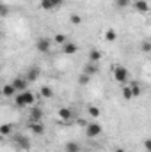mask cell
<instances>
[{
    "instance_id": "8fae6325",
    "label": "cell",
    "mask_w": 151,
    "mask_h": 152,
    "mask_svg": "<svg viewBox=\"0 0 151 152\" xmlns=\"http://www.w3.org/2000/svg\"><path fill=\"white\" fill-rule=\"evenodd\" d=\"M101 58H103V51H101V50H98V48H93V50L89 51V62H94V64H98Z\"/></svg>"
},
{
    "instance_id": "e0dca14e",
    "label": "cell",
    "mask_w": 151,
    "mask_h": 152,
    "mask_svg": "<svg viewBox=\"0 0 151 152\" xmlns=\"http://www.w3.org/2000/svg\"><path fill=\"white\" fill-rule=\"evenodd\" d=\"M84 73H85V75H89V76L96 75V73H98V64H94V62H89V64L84 67Z\"/></svg>"
},
{
    "instance_id": "9c48e42d",
    "label": "cell",
    "mask_w": 151,
    "mask_h": 152,
    "mask_svg": "<svg viewBox=\"0 0 151 152\" xmlns=\"http://www.w3.org/2000/svg\"><path fill=\"white\" fill-rule=\"evenodd\" d=\"M132 5H133V9H135L137 12H141V14H146V12L150 11V4H148L146 0H133Z\"/></svg>"
},
{
    "instance_id": "52a82bcc",
    "label": "cell",
    "mask_w": 151,
    "mask_h": 152,
    "mask_svg": "<svg viewBox=\"0 0 151 152\" xmlns=\"http://www.w3.org/2000/svg\"><path fill=\"white\" fill-rule=\"evenodd\" d=\"M57 118L62 120V122H70V120H73V110L68 108V106L59 108V110H57Z\"/></svg>"
},
{
    "instance_id": "ffe728a7",
    "label": "cell",
    "mask_w": 151,
    "mask_h": 152,
    "mask_svg": "<svg viewBox=\"0 0 151 152\" xmlns=\"http://www.w3.org/2000/svg\"><path fill=\"white\" fill-rule=\"evenodd\" d=\"M123 97H124L126 101H130V99L133 97V90H132L130 85H124V87H123Z\"/></svg>"
},
{
    "instance_id": "f546056e",
    "label": "cell",
    "mask_w": 151,
    "mask_h": 152,
    "mask_svg": "<svg viewBox=\"0 0 151 152\" xmlns=\"http://www.w3.org/2000/svg\"><path fill=\"white\" fill-rule=\"evenodd\" d=\"M52 4H53L55 7H61V5L64 4V0H52Z\"/></svg>"
},
{
    "instance_id": "7402d4cb",
    "label": "cell",
    "mask_w": 151,
    "mask_h": 152,
    "mask_svg": "<svg viewBox=\"0 0 151 152\" xmlns=\"http://www.w3.org/2000/svg\"><path fill=\"white\" fill-rule=\"evenodd\" d=\"M115 37H117V32H115L114 28H107V30H105V41L112 42V41H115Z\"/></svg>"
},
{
    "instance_id": "9a60e30c",
    "label": "cell",
    "mask_w": 151,
    "mask_h": 152,
    "mask_svg": "<svg viewBox=\"0 0 151 152\" xmlns=\"http://www.w3.org/2000/svg\"><path fill=\"white\" fill-rule=\"evenodd\" d=\"M39 94H41V97H44V99L53 97V90H52V87H48V85H43V87L39 88Z\"/></svg>"
},
{
    "instance_id": "8992f818",
    "label": "cell",
    "mask_w": 151,
    "mask_h": 152,
    "mask_svg": "<svg viewBox=\"0 0 151 152\" xmlns=\"http://www.w3.org/2000/svg\"><path fill=\"white\" fill-rule=\"evenodd\" d=\"M44 118V112L38 108V106H30V112H29V122H43Z\"/></svg>"
},
{
    "instance_id": "4316f807",
    "label": "cell",
    "mask_w": 151,
    "mask_h": 152,
    "mask_svg": "<svg viewBox=\"0 0 151 152\" xmlns=\"http://www.w3.org/2000/svg\"><path fill=\"white\" fill-rule=\"evenodd\" d=\"M130 87H132V90H133V97H139V96L142 94V90H141V87H139L137 83H132Z\"/></svg>"
},
{
    "instance_id": "484cf974",
    "label": "cell",
    "mask_w": 151,
    "mask_h": 152,
    "mask_svg": "<svg viewBox=\"0 0 151 152\" xmlns=\"http://www.w3.org/2000/svg\"><path fill=\"white\" fill-rule=\"evenodd\" d=\"M130 4H132V0H115V7H119V9H124Z\"/></svg>"
},
{
    "instance_id": "7c38bea8",
    "label": "cell",
    "mask_w": 151,
    "mask_h": 152,
    "mask_svg": "<svg viewBox=\"0 0 151 152\" xmlns=\"http://www.w3.org/2000/svg\"><path fill=\"white\" fill-rule=\"evenodd\" d=\"M78 51V46H76V42H66L64 46H62V53H66V55H73Z\"/></svg>"
},
{
    "instance_id": "3957f363",
    "label": "cell",
    "mask_w": 151,
    "mask_h": 152,
    "mask_svg": "<svg viewBox=\"0 0 151 152\" xmlns=\"http://www.w3.org/2000/svg\"><path fill=\"white\" fill-rule=\"evenodd\" d=\"M13 142H14V147H18L20 151H29L30 149V140L25 134H14Z\"/></svg>"
},
{
    "instance_id": "30bf717a",
    "label": "cell",
    "mask_w": 151,
    "mask_h": 152,
    "mask_svg": "<svg viewBox=\"0 0 151 152\" xmlns=\"http://www.w3.org/2000/svg\"><path fill=\"white\" fill-rule=\"evenodd\" d=\"M29 129H30V133H34L38 136L39 134H44V131H46L43 122H29Z\"/></svg>"
},
{
    "instance_id": "4fadbf2b",
    "label": "cell",
    "mask_w": 151,
    "mask_h": 152,
    "mask_svg": "<svg viewBox=\"0 0 151 152\" xmlns=\"http://www.w3.org/2000/svg\"><path fill=\"white\" fill-rule=\"evenodd\" d=\"M39 75H41V69H39V67H30V69L27 71V76H25V78H27L29 81H36L39 78Z\"/></svg>"
},
{
    "instance_id": "f1b7e54d",
    "label": "cell",
    "mask_w": 151,
    "mask_h": 152,
    "mask_svg": "<svg viewBox=\"0 0 151 152\" xmlns=\"http://www.w3.org/2000/svg\"><path fill=\"white\" fill-rule=\"evenodd\" d=\"M142 147L146 149V152H151V138H148V140H144V143H142Z\"/></svg>"
},
{
    "instance_id": "d6a6232c",
    "label": "cell",
    "mask_w": 151,
    "mask_h": 152,
    "mask_svg": "<svg viewBox=\"0 0 151 152\" xmlns=\"http://www.w3.org/2000/svg\"><path fill=\"white\" fill-rule=\"evenodd\" d=\"M150 23H151V21H150Z\"/></svg>"
},
{
    "instance_id": "d6986e66",
    "label": "cell",
    "mask_w": 151,
    "mask_h": 152,
    "mask_svg": "<svg viewBox=\"0 0 151 152\" xmlns=\"http://www.w3.org/2000/svg\"><path fill=\"white\" fill-rule=\"evenodd\" d=\"M64 151L66 152H80V145L76 142H68L66 147H64Z\"/></svg>"
},
{
    "instance_id": "4dcf8cb0",
    "label": "cell",
    "mask_w": 151,
    "mask_h": 152,
    "mask_svg": "<svg viewBox=\"0 0 151 152\" xmlns=\"http://www.w3.org/2000/svg\"><path fill=\"white\" fill-rule=\"evenodd\" d=\"M5 14H7V7L4 5V7H2V16H5Z\"/></svg>"
},
{
    "instance_id": "277c9868",
    "label": "cell",
    "mask_w": 151,
    "mask_h": 152,
    "mask_svg": "<svg viewBox=\"0 0 151 152\" xmlns=\"http://www.w3.org/2000/svg\"><path fill=\"white\" fill-rule=\"evenodd\" d=\"M101 133H103V127H101V124H98V122H89L87 127H85V134H87L89 138H96V136H100Z\"/></svg>"
},
{
    "instance_id": "83f0119b",
    "label": "cell",
    "mask_w": 151,
    "mask_h": 152,
    "mask_svg": "<svg viewBox=\"0 0 151 152\" xmlns=\"http://www.w3.org/2000/svg\"><path fill=\"white\" fill-rule=\"evenodd\" d=\"M141 50H142L144 53H151V42H150V41L141 42Z\"/></svg>"
},
{
    "instance_id": "1f68e13d",
    "label": "cell",
    "mask_w": 151,
    "mask_h": 152,
    "mask_svg": "<svg viewBox=\"0 0 151 152\" xmlns=\"http://www.w3.org/2000/svg\"><path fill=\"white\" fill-rule=\"evenodd\" d=\"M114 152H124V149H121V147H115V149H114Z\"/></svg>"
},
{
    "instance_id": "2e32d148",
    "label": "cell",
    "mask_w": 151,
    "mask_h": 152,
    "mask_svg": "<svg viewBox=\"0 0 151 152\" xmlns=\"http://www.w3.org/2000/svg\"><path fill=\"white\" fill-rule=\"evenodd\" d=\"M87 113H89L91 118H98V117L101 115V110H100L98 106H94V104H89V106H87Z\"/></svg>"
},
{
    "instance_id": "ac0fdd59",
    "label": "cell",
    "mask_w": 151,
    "mask_h": 152,
    "mask_svg": "<svg viewBox=\"0 0 151 152\" xmlns=\"http://www.w3.org/2000/svg\"><path fill=\"white\" fill-rule=\"evenodd\" d=\"M39 7H41L43 11H52V9H55V5L52 4V0H39Z\"/></svg>"
},
{
    "instance_id": "6da1fadb",
    "label": "cell",
    "mask_w": 151,
    "mask_h": 152,
    "mask_svg": "<svg viewBox=\"0 0 151 152\" xmlns=\"http://www.w3.org/2000/svg\"><path fill=\"white\" fill-rule=\"evenodd\" d=\"M14 104L18 108H25V106H34L36 104V97L30 90H23V92H18L14 96Z\"/></svg>"
},
{
    "instance_id": "ba28073f",
    "label": "cell",
    "mask_w": 151,
    "mask_h": 152,
    "mask_svg": "<svg viewBox=\"0 0 151 152\" xmlns=\"http://www.w3.org/2000/svg\"><path fill=\"white\" fill-rule=\"evenodd\" d=\"M50 46H52V41L48 37H39L38 42H36V50L41 51V53H48L50 51Z\"/></svg>"
},
{
    "instance_id": "cb8c5ba5",
    "label": "cell",
    "mask_w": 151,
    "mask_h": 152,
    "mask_svg": "<svg viewBox=\"0 0 151 152\" xmlns=\"http://www.w3.org/2000/svg\"><path fill=\"white\" fill-rule=\"evenodd\" d=\"M89 81H91V76H89V75L82 73V75L78 76V83H80V85H87Z\"/></svg>"
},
{
    "instance_id": "5bb4252c",
    "label": "cell",
    "mask_w": 151,
    "mask_h": 152,
    "mask_svg": "<svg viewBox=\"0 0 151 152\" xmlns=\"http://www.w3.org/2000/svg\"><path fill=\"white\" fill-rule=\"evenodd\" d=\"M2 94H4L5 97H14V96H16V88H14L11 83H7V85H4V88H2Z\"/></svg>"
},
{
    "instance_id": "44dd1931",
    "label": "cell",
    "mask_w": 151,
    "mask_h": 152,
    "mask_svg": "<svg viewBox=\"0 0 151 152\" xmlns=\"http://www.w3.org/2000/svg\"><path fill=\"white\" fill-rule=\"evenodd\" d=\"M11 133H13V126L11 124H2L0 126V134L2 136H9Z\"/></svg>"
},
{
    "instance_id": "7a4b0ae2",
    "label": "cell",
    "mask_w": 151,
    "mask_h": 152,
    "mask_svg": "<svg viewBox=\"0 0 151 152\" xmlns=\"http://www.w3.org/2000/svg\"><path fill=\"white\" fill-rule=\"evenodd\" d=\"M112 76L117 83H126L128 78H130V71H128V67H124V66H114Z\"/></svg>"
},
{
    "instance_id": "603a6c76",
    "label": "cell",
    "mask_w": 151,
    "mask_h": 152,
    "mask_svg": "<svg viewBox=\"0 0 151 152\" xmlns=\"http://www.w3.org/2000/svg\"><path fill=\"white\" fill-rule=\"evenodd\" d=\"M53 42L55 44H59V46H64L68 41H66V34H55L53 36Z\"/></svg>"
},
{
    "instance_id": "5b68a950",
    "label": "cell",
    "mask_w": 151,
    "mask_h": 152,
    "mask_svg": "<svg viewBox=\"0 0 151 152\" xmlns=\"http://www.w3.org/2000/svg\"><path fill=\"white\" fill-rule=\"evenodd\" d=\"M11 85L16 88V92H23V90H27L29 80H27V78H23V76H14V78H13V81H11Z\"/></svg>"
},
{
    "instance_id": "d4e9b609",
    "label": "cell",
    "mask_w": 151,
    "mask_h": 152,
    "mask_svg": "<svg viewBox=\"0 0 151 152\" xmlns=\"http://www.w3.org/2000/svg\"><path fill=\"white\" fill-rule=\"evenodd\" d=\"M70 21H71L73 25H80V23H82V16H80V14H70Z\"/></svg>"
}]
</instances>
